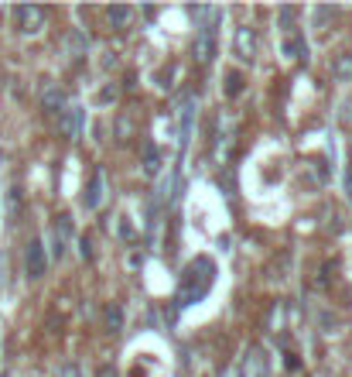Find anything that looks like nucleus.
<instances>
[{
    "mask_svg": "<svg viewBox=\"0 0 352 377\" xmlns=\"http://www.w3.org/2000/svg\"><path fill=\"white\" fill-rule=\"evenodd\" d=\"M144 171H147V175H157V171H161V151H157L154 144L144 148Z\"/></svg>",
    "mask_w": 352,
    "mask_h": 377,
    "instance_id": "2eb2a0df",
    "label": "nucleus"
},
{
    "mask_svg": "<svg viewBox=\"0 0 352 377\" xmlns=\"http://www.w3.org/2000/svg\"><path fill=\"white\" fill-rule=\"evenodd\" d=\"M243 377H271V357L264 346H250L243 357Z\"/></svg>",
    "mask_w": 352,
    "mask_h": 377,
    "instance_id": "20e7f679",
    "label": "nucleus"
},
{
    "mask_svg": "<svg viewBox=\"0 0 352 377\" xmlns=\"http://www.w3.org/2000/svg\"><path fill=\"white\" fill-rule=\"evenodd\" d=\"M3 282H7V257L0 254V288H3Z\"/></svg>",
    "mask_w": 352,
    "mask_h": 377,
    "instance_id": "b1692460",
    "label": "nucleus"
},
{
    "mask_svg": "<svg viewBox=\"0 0 352 377\" xmlns=\"http://www.w3.org/2000/svg\"><path fill=\"white\" fill-rule=\"evenodd\" d=\"M335 14H339L335 7H318V10H314V24H325V21H332Z\"/></svg>",
    "mask_w": 352,
    "mask_h": 377,
    "instance_id": "f3484780",
    "label": "nucleus"
},
{
    "mask_svg": "<svg viewBox=\"0 0 352 377\" xmlns=\"http://www.w3.org/2000/svg\"><path fill=\"white\" fill-rule=\"evenodd\" d=\"M332 72H335V79H339V83H352V55H349V52L335 55V62H332Z\"/></svg>",
    "mask_w": 352,
    "mask_h": 377,
    "instance_id": "f8f14e48",
    "label": "nucleus"
},
{
    "mask_svg": "<svg viewBox=\"0 0 352 377\" xmlns=\"http://www.w3.org/2000/svg\"><path fill=\"white\" fill-rule=\"evenodd\" d=\"M79 247H82V257H86V261H93V237H89V233L79 240Z\"/></svg>",
    "mask_w": 352,
    "mask_h": 377,
    "instance_id": "a211bd4d",
    "label": "nucleus"
},
{
    "mask_svg": "<svg viewBox=\"0 0 352 377\" xmlns=\"http://www.w3.org/2000/svg\"><path fill=\"white\" fill-rule=\"evenodd\" d=\"M58 130L65 134V137H79L82 134V107H62V114H58Z\"/></svg>",
    "mask_w": 352,
    "mask_h": 377,
    "instance_id": "6e6552de",
    "label": "nucleus"
},
{
    "mask_svg": "<svg viewBox=\"0 0 352 377\" xmlns=\"http://www.w3.org/2000/svg\"><path fill=\"white\" fill-rule=\"evenodd\" d=\"M96 100H99V103H113V100H117V86H106Z\"/></svg>",
    "mask_w": 352,
    "mask_h": 377,
    "instance_id": "6ab92c4d",
    "label": "nucleus"
},
{
    "mask_svg": "<svg viewBox=\"0 0 352 377\" xmlns=\"http://www.w3.org/2000/svg\"><path fill=\"white\" fill-rule=\"evenodd\" d=\"M233 55L243 66H253L257 62V31L250 24H239L233 31Z\"/></svg>",
    "mask_w": 352,
    "mask_h": 377,
    "instance_id": "7ed1b4c3",
    "label": "nucleus"
},
{
    "mask_svg": "<svg viewBox=\"0 0 352 377\" xmlns=\"http://www.w3.org/2000/svg\"><path fill=\"white\" fill-rule=\"evenodd\" d=\"M280 21H284V24L294 21V7H280Z\"/></svg>",
    "mask_w": 352,
    "mask_h": 377,
    "instance_id": "5701e85b",
    "label": "nucleus"
},
{
    "mask_svg": "<svg viewBox=\"0 0 352 377\" xmlns=\"http://www.w3.org/2000/svg\"><path fill=\"white\" fill-rule=\"evenodd\" d=\"M58 377H82V371H79L76 364H65V367H62V374Z\"/></svg>",
    "mask_w": 352,
    "mask_h": 377,
    "instance_id": "4be33fe9",
    "label": "nucleus"
},
{
    "mask_svg": "<svg viewBox=\"0 0 352 377\" xmlns=\"http://www.w3.org/2000/svg\"><path fill=\"white\" fill-rule=\"evenodd\" d=\"M223 83H226V86H223V93H226V96L233 100V96H239V93H243V86H246V79H243V76H239L236 69H230Z\"/></svg>",
    "mask_w": 352,
    "mask_h": 377,
    "instance_id": "4468645a",
    "label": "nucleus"
},
{
    "mask_svg": "<svg viewBox=\"0 0 352 377\" xmlns=\"http://www.w3.org/2000/svg\"><path fill=\"white\" fill-rule=\"evenodd\" d=\"M69 244H72V216H58L55 220V230H51V257L55 261L65 257Z\"/></svg>",
    "mask_w": 352,
    "mask_h": 377,
    "instance_id": "39448f33",
    "label": "nucleus"
},
{
    "mask_svg": "<svg viewBox=\"0 0 352 377\" xmlns=\"http://www.w3.org/2000/svg\"><path fill=\"white\" fill-rule=\"evenodd\" d=\"M24 268H28V278H41L48 268V254H45V244L38 237L28 240V247H24Z\"/></svg>",
    "mask_w": 352,
    "mask_h": 377,
    "instance_id": "423d86ee",
    "label": "nucleus"
},
{
    "mask_svg": "<svg viewBox=\"0 0 352 377\" xmlns=\"http://www.w3.org/2000/svg\"><path fill=\"white\" fill-rule=\"evenodd\" d=\"M280 52H284L287 59H298V62H301V59L308 55V48H305V38H301L298 31H291V35L284 38V45H280Z\"/></svg>",
    "mask_w": 352,
    "mask_h": 377,
    "instance_id": "9b49d317",
    "label": "nucleus"
},
{
    "mask_svg": "<svg viewBox=\"0 0 352 377\" xmlns=\"http://www.w3.org/2000/svg\"><path fill=\"white\" fill-rule=\"evenodd\" d=\"M14 21H17V31L21 35H38L41 28H45V21H48V14H45V7H38V3H21L14 10Z\"/></svg>",
    "mask_w": 352,
    "mask_h": 377,
    "instance_id": "f03ea898",
    "label": "nucleus"
},
{
    "mask_svg": "<svg viewBox=\"0 0 352 377\" xmlns=\"http://www.w3.org/2000/svg\"><path fill=\"white\" fill-rule=\"evenodd\" d=\"M212 48H216V42H212V28L205 24V28H202V35L195 38V45H192V55H195V62H198V66L212 59Z\"/></svg>",
    "mask_w": 352,
    "mask_h": 377,
    "instance_id": "1a4fd4ad",
    "label": "nucleus"
},
{
    "mask_svg": "<svg viewBox=\"0 0 352 377\" xmlns=\"http://www.w3.org/2000/svg\"><path fill=\"white\" fill-rule=\"evenodd\" d=\"M106 319H110V330H120V309H117V305H110V309H106Z\"/></svg>",
    "mask_w": 352,
    "mask_h": 377,
    "instance_id": "aec40b11",
    "label": "nucleus"
},
{
    "mask_svg": "<svg viewBox=\"0 0 352 377\" xmlns=\"http://www.w3.org/2000/svg\"><path fill=\"white\" fill-rule=\"evenodd\" d=\"M99 377H117V371H113V367H103V371H99Z\"/></svg>",
    "mask_w": 352,
    "mask_h": 377,
    "instance_id": "a878e982",
    "label": "nucleus"
},
{
    "mask_svg": "<svg viewBox=\"0 0 352 377\" xmlns=\"http://www.w3.org/2000/svg\"><path fill=\"white\" fill-rule=\"evenodd\" d=\"M106 17H110V24H113V28H127V24H130V17H134V10H130V7H123V3H113V7L106 10Z\"/></svg>",
    "mask_w": 352,
    "mask_h": 377,
    "instance_id": "ddd939ff",
    "label": "nucleus"
},
{
    "mask_svg": "<svg viewBox=\"0 0 352 377\" xmlns=\"http://www.w3.org/2000/svg\"><path fill=\"white\" fill-rule=\"evenodd\" d=\"M103 203H106V171L96 168V171L89 175V185H86V206H89V210H99Z\"/></svg>",
    "mask_w": 352,
    "mask_h": 377,
    "instance_id": "0eeeda50",
    "label": "nucleus"
},
{
    "mask_svg": "<svg viewBox=\"0 0 352 377\" xmlns=\"http://www.w3.org/2000/svg\"><path fill=\"white\" fill-rule=\"evenodd\" d=\"M284 367H287V371H301V360H298V353H287V357H284Z\"/></svg>",
    "mask_w": 352,
    "mask_h": 377,
    "instance_id": "412c9836",
    "label": "nucleus"
},
{
    "mask_svg": "<svg viewBox=\"0 0 352 377\" xmlns=\"http://www.w3.org/2000/svg\"><path fill=\"white\" fill-rule=\"evenodd\" d=\"M65 52H69V59H79V55L86 52V42H82L79 31H69V35H65Z\"/></svg>",
    "mask_w": 352,
    "mask_h": 377,
    "instance_id": "dca6fc26",
    "label": "nucleus"
},
{
    "mask_svg": "<svg viewBox=\"0 0 352 377\" xmlns=\"http://www.w3.org/2000/svg\"><path fill=\"white\" fill-rule=\"evenodd\" d=\"M346 192H349V196H352V168H349V171H346Z\"/></svg>",
    "mask_w": 352,
    "mask_h": 377,
    "instance_id": "393cba45",
    "label": "nucleus"
},
{
    "mask_svg": "<svg viewBox=\"0 0 352 377\" xmlns=\"http://www.w3.org/2000/svg\"><path fill=\"white\" fill-rule=\"evenodd\" d=\"M212 282H216V264H212L209 257H192V261H189V268L182 271L178 305H182V309H189V305L202 302V298L209 295V288H212Z\"/></svg>",
    "mask_w": 352,
    "mask_h": 377,
    "instance_id": "f257e3e1",
    "label": "nucleus"
},
{
    "mask_svg": "<svg viewBox=\"0 0 352 377\" xmlns=\"http://www.w3.org/2000/svg\"><path fill=\"white\" fill-rule=\"evenodd\" d=\"M41 107H45L48 114H62V107H65L62 89H58V86H45V93H41Z\"/></svg>",
    "mask_w": 352,
    "mask_h": 377,
    "instance_id": "9d476101",
    "label": "nucleus"
}]
</instances>
